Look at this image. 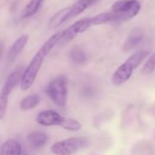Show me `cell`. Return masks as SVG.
Segmentation results:
<instances>
[{
	"mask_svg": "<svg viewBox=\"0 0 155 155\" xmlns=\"http://www.w3.org/2000/svg\"><path fill=\"white\" fill-rule=\"evenodd\" d=\"M45 0H30L22 11V18H27L34 16L41 8Z\"/></svg>",
	"mask_w": 155,
	"mask_h": 155,
	"instance_id": "15",
	"label": "cell"
},
{
	"mask_svg": "<svg viewBox=\"0 0 155 155\" xmlns=\"http://www.w3.org/2000/svg\"><path fill=\"white\" fill-rule=\"evenodd\" d=\"M46 94L56 106L65 107L68 99V81L66 77L60 75L53 79L46 88Z\"/></svg>",
	"mask_w": 155,
	"mask_h": 155,
	"instance_id": "3",
	"label": "cell"
},
{
	"mask_svg": "<svg viewBox=\"0 0 155 155\" xmlns=\"http://www.w3.org/2000/svg\"><path fill=\"white\" fill-rule=\"evenodd\" d=\"M154 69H155V53H152L145 61L140 72L142 75H150L154 71Z\"/></svg>",
	"mask_w": 155,
	"mask_h": 155,
	"instance_id": "19",
	"label": "cell"
},
{
	"mask_svg": "<svg viewBox=\"0 0 155 155\" xmlns=\"http://www.w3.org/2000/svg\"><path fill=\"white\" fill-rule=\"evenodd\" d=\"M60 127H62L64 130L68 131H79L81 130L82 125L80 121H78L75 119L64 118L62 123L60 124Z\"/></svg>",
	"mask_w": 155,
	"mask_h": 155,
	"instance_id": "17",
	"label": "cell"
},
{
	"mask_svg": "<svg viewBox=\"0 0 155 155\" xmlns=\"http://www.w3.org/2000/svg\"><path fill=\"white\" fill-rule=\"evenodd\" d=\"M89 140L86 137H70L55 142L50 147V151L54 155H72L85 148Z\"/></svg>",
	"mask_w": 155,
	"mask_h": 155,
	"instance_id": "4",
	"label": "cell"
},
{
	"mask_svg": "<svg viewBox=\"0 0 155 155\" xmlns=\"http://www.w3.org/2000/svg\"><path fill=\"white\" fill-rule=\"evenodd\" d=\"M40 102V97L38 94H32L25 97L19 102V108L23 111H27L36 108Z\"/></svg>",
	"mask_w": 155,
	"mask_h": 155,
	"instance_id": "14",
	"label": "cell"
},
{
	"mask_svg": "<svg viewBox=\"0 0 155 155\" xmlns=\"http://www.w3.org/2000/svg\"><path fill=\"white\" fill-rule=\"evenodd\" d=\"M140 10V3L138 0H118L111 6V12L116 21H126L136 17Z\"/></svg>",
	"mask_w": 155,
	"mask_h": 155,
	"instance_id": "5",
	"label": "cell"
},
{
	"mask_svg": "<svg viewBox=\"0 0 155 155\" xmlns=\"http://www.w3.org/2000/svg\"><path fill=\"white\" fill-rule=\"evenodd\" d=\"M0 155H23L21 144L15 139H8L0 147Z\"/></svg>",
	"mask_w": 155,
	"mask_h": 155,
	"instance_id": "10",
	"label": "cell"
},
{
	"mask_svg": "<svg viewBox=\"0 0 155 155\" xmlns=\"http://www.w3.org/2000/svg\"><path fill=\"white\" fill-rule=\"evenodd\" d=\"M150 55L149 50H140L133 53L127 58L113 73L111 77V82L115 86H120L125 83L131 77L135 68H137L143 60Z\"/></svg>",
	"mask_w": 155,
	"mask_h": 155,
	"instance_id": "2",
	"label": "cell"
},
{
	"mask_svg": "<svg viewBox=\"0 0 155 155\" xmlns=\"http://www.w3.org/2000/svg\"><path fill=\"white\" fill-rule=\"evenodd\" d=\"M23 155H27V153L25 151H23Z\"/></svg>",
	"mask_w": 155,
	"mask_h": 155,
	"instance_id": "21",
	"label": "cell"
},
{
	"mask_svg": "<svg viewBox=\"0 0 155 155\" xmlns=\"http://www.w3.org/2000/svg\"><path fill=\"white\" fill-rule=\"evenodd\" d=\"M21 76L22 71L20 69H17L11 72L8 77V79L2 88V91H0V120H2L7 113L9 96L11 92L14 91V89L18 86V84L20 83Z\"/></svg>",
	"mask_w": 155,
	"mask_h": 155,
	"instance_id": "6",
	"label": "cell"
},
{
	"mask_svg": "<svg viewBox=\"0 0 155 155\" xmlns=\"http://www.w3.org/2000/svg\"><path fill=\"white\" fill-rule=\"evenodd\" d=\"M92 25H91V18H82V19L76 21L74 24H72L67 29L61 31L59 42L66 43V42H68V41L72 40L79 34L85 32Z\"/></svg>",
	"mask_w": 155,
	"mask_h": 155,
	"instance_id": "7",
	"label": "cell"
},
{
	"mask_svg": "<svg viewBox=\"0 0 155 155\" xmlns=\"http://www.w3.org/2000/svg\"><path fill=\"white\" fill-rule=\"evenodd\" d=\"M70 58L77 64H83L86 61V54L80 47H74L69 53Z\"/></svg>",
	"mask_w": 155,
	"mask_h": 155,
	"instance_id": "18",
	"label": "cell"
},
{
	"mask_svg": "<svg viewBox=\"0 0 155 155\" xmlns=\"http://www.w3.org/2000/svg\"><path fill=\"white\" fill-rule=\"evenodd\" d=\"M28 145L34 149V150H38L42 148L44 145H46V143L48 142V135L45 132L42 131H33L31 133H29L28 135Z\"/></svg>",
	"mask_w": 155,
	"mask_h": 155,
	"instance_id": "12",
	"label": "cell"
},
{
	"mask_svg": "<svg viewBox=\"0 0 155 155\" xmlns=\"http://www.w3.org/2000/svg\"><path fill=\"white\" fill-rule=\"evenodd\" d=\"M143 38H144V33L141 28H139L133 29L128 36L127 39L125 40L122 46V50L124 52L130 51L131 49L135 48L140 43H141Z\"/></svg>",
	"mask_w": 155,
	"mask_h": 155,
	"instance_id": "9",
	"label": "cell"
},
{
	"mask_svg": "<svg viewBox=\"0 0 155 155\" xmlns=\"http://www.w3.org/2000/svg\"><path fill=\"white\" fill-rule=\"evenodd\" d=\"M63 120L64 117H62L58 112L52 110H42L36 117L37 123L44 127L60 126Z\"/></svg>",
	"mask_w": 155,
	"mask_h": 155,
	"instance_id": "8",
	"label": "cell"
},
{
	"mask_svg": "<svg viewBox=\"0 0 155 155\" xmlns=\"http://www.w3.org/2000/svg\"><path fill=\"white\" fill-rule=\"evenodd\" d=\"M28 34H23L21 35L11 46L8 54V58L9 61H13L17 58V57L22 52V50L25 48L28 41Z\"/></svg>",
	"mask_w": 155,
	"mask_h": 155,
	"instance_id": "11",
	"label": "cell"
},
{
	"mask_svg": "<svg viewBox=\"0 0 155 155\" xmlns=\"http://www.w3.org/2000/svg\"><path fill=\"white\" fill-rule=\"evenodd\" d=\"M68 9L69 8H64L58 11L49 20L48 22V28L49 29H56L61 25H63L65 22L68 20Z\"/></svg>",
	"mask_w": 155,
	"mask_h": 155,
	"instance_id": "13",
	"label": "cell"
},
{
	"mask_svg": "<svg viewBox=\"0 0 155 155\" xmlns=\"http://www.w3.org/2000/svg\"><path fill=\"white\" fill-rule=\"evenodd\" d=\"M91 20L92 26H99V25H103V24H107L110 22H116L115 16L111 11L101 13L95 17L91 18Z\"/></svg>",
	"mask_w": 155,
	"mask_h": 155,
	"instance_id": "16",
	"label": "cell"
},
{
	"mask_svg": "<svg viewBox=\"0 0 155 155\" xmlns=\"http://www.w3.org/2000/svg\"><path fill=\"white\" fill-rule=\"evenodd\" d=\"M61 31L55 33L51 36L39 48V50L35 54L33 58L30 60L29 64L26 68V69L22 72L21 80H20V89L24 91L29 90L38 75V72L43 65L44 59L48 56V54L54 48V47L59 42Z\"/></svg>",
	"mask_w": 155,
	"mask_h": 155,
	"instance_id": "1",
	"label": "cell"
},
{
	"mask_svg": "<svg viewBox=\"0 0 155 155\" xmlns=\"http://www.w3.org/2000/svg\"><path fill=\"white\" fill-rule=\"evenodd\" d=\"M2 50H3V46L0 45V58H1V55H2Z\"/></svg>",
	"mask_w": 155,
	"mask_h": 155,
	"instance_id": "20",
	"label": "cell"
}]
</instances>
